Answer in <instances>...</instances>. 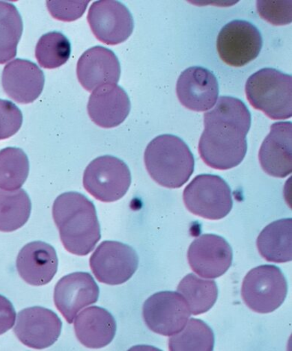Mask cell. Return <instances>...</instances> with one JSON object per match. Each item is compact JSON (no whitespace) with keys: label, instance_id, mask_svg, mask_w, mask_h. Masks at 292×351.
I'll return each mask as SVG.
<instances>
[{"label":"cell","instance_id":"6da1fadb","mask_svg":"<svg viewBox=\"0 0 292 351\" xmlns=\"http://www.w3.org/2000/svg\"><path fill=\"white\" fill-rule=\"evenodd\" d=\"M205 130L199 142L203 162L216 170L239 165L247 154V135L251 114L241 100L223 96L212 111L204 114Z\"/></svg>","mask_w":292,"mask_h":351},{"label":"cell","instance_id":"7a4b0ae2","mask_svg":"<svg viewBox=\"0 0 292 351\" xmlns=\"http://www.w3.org/2000/svg\"><path fill=\"white\" fill-rule=\"evenodd\" d=\"M53 218L64 247L72 254L88 255L102 238L95 205L78 192L56 199Z\"/></svg>","mask_w":292,"mask_h":351},{"label":"cell","instance_id":"3957f363","mask_svg":"<svg viewBox=\"0 0 292 351\" xmlns=\"http://www.w3.org/2000/svg\"><path fill=\"white\" fill-rule=\"evenodd\" d=\"M144 161L150 177L165 188H181L194 171V158L190 148L172 135L159 136L150 142Z\"/></svg>","mask_w":292,"mask_h":351},{"label":"cell","instance_id":"277c9868","mask_svg":"<svg viewBox=\"0 0 292 351\" xmlns=\"http://www.w3.org/2000/svg\"><path fill=\"white\" fill-rule=\"evenodd\" d=\"M245 93L255 110L269 119L287 120L292 116V77L273 69H263L247 81Z\"/></svg>","mask_w":292,"mask_h":351},{"label":"cell","instance_id":"5b68a950","mask_svg":"<svg viewBox=\"0 0 292 351\" xmlns=\"http://www.w3.org/2000/svg\"><path fill=\"white\" fill-rule=\"evenodd\" d=\"M189 212L207 220H221L231 212L233 202L228 184L219 176H197L183 190Z\"/></svg>","mask_w":292,"mask_h":351},{"label":"cell","instance_id":"8992f818","mask_svg":"<svg viewBox=\"0 0 292 351\" xmlns=\"http://www.w3.org/2000/svg\"><path fill=\"white\" fill-rule=\"evenodd\" d=\"M288 292L284 274L275 265H261L249 271L242 284L245 304L257 313H271L285 302Z\"/></svg>","mask_w":292,"mask_h":351},{"label":"cell","instance_id":"52a82bcc","mask_svg":"<svg viewBox=\"0 0 292 351\" xmlns=\"http://www.w3.org/2000/svg\"><path fill=\"white\" fill-rule=\"evenodd\" d=\"M131 184L128 167L120 158L104 156L96 158L83 174V186L100 202L111 203L126 195Z\"/></svg>","mask_w":292,"mask_h":351},{"label":"cell","instance_id":"ba28073f","mask_svg":"<svg viewBox=\"0 0 292 351\" xmlns=\"http://www.w3.org/2000/svg\"><path fill=\"white\" fill-rule=\"evenodd\" d=\"M90 267L96 279L106 285H121L129 280L138 269L139 257L129 245L105 241L90 257Z\"/></svg>","mask_w":292,"mask_h":351},{"label":"cell","instance_id":"9c48e42d","mask_svg":"<svg viewBox=\"0 0 292 351\" xmlns=\"http://www.w3.org/2000/svg\"><path fill=\"white\" fill-rule=\"evenodd\" d=\"M262 47L260 30L245 21L229 23L221 30L216 40L221 60L235 68H241L256 60Z\"/></svg>","mask_w":292,"mask_h":351},{"label":"cell","instance_id":"30bf717a","mask_svg":"<svg viewBox=\"0 0 292 351\" xmlns=\"http://www.w3.org/2000/svg\"><path fill=\"white\" fill-rule=\"evenodd\" d=\"M191 313L179 292L161 291L146 300L144 319L149 330L164 337H172L186 327Z\"/></svg>","mask_w":292,"mask_h":351},{"label":"cell","instance_id":"8fae6325","mask_svg":"<svg viewBox=\"0 0 292 351\" xmlns=\"http://www.w3.org/2000/svg\"><path fill=\"white\" fill-rule=\"evenodd\" d=\"M88 23L101 43L117 45L131 36L135 23L127 7L114 0L96 1L89 8Z\"/></svg>","mask_w":292,"mask_h":351},{"label":"cell","instance_id":"7c38bea8","mask_svg":"<svg viewBox=\"0 0 292 351\" xmlns=\"http://www.w3.org/2000/svg\"><path fill=\"white\" fill-rule=\"evenodd\" d=\"M232 258V249L228 242L214 234L196 238L188 252L191 269L206 279L221 277L231 267Z\"/></svg>","mask_w":292,"mask_h":351},{"label":"cell","instance_id":"4fadbf2b","mask_svg":"<svg viewBox=\"0 0 292 351\" xmlns=\"http://www.w3.org/2000/svg\"><path fill=\"white\" fill-rule=\"evenodd\" d=\"M63 324L49 309L35 306L23 309L18 315L14 333L29 348L43 350L51 347L60 337Z\"/></svg>","mask_w":292,"mask_h":351},{"label":"cell","instance_id":"5bb4252c","mask_svg":"<svg viewBox=\"0 0 292 351\" xmlns=\"http://www.w3.org/2000/svg\"><path fill=\"white\" fill-rule=\"evenodd\" d=\"M99 288L91 275L75 272L65 276L56 284L54 304L65 320L72 324L85 307L98 302Z\"/></svg>","mask_w":292,"mask_h":351},{"label":"cell","instance_id":"9a60e30c","mask_svg":"<svg viewBox=\"0 0 292 351\" xmlns=\"http://www.w3.org/2000/svg\"><path fill=\"white\" fill-rule=\"evenodd\" d=\"M177 94L182 106L191 111L210 110L218 99V82L210 70L191 66L180 75Z\"/></svg>","mask_w":292,"mask_h":351},{"label":"cell","instance_id":"2e32d148","mask_svg":"<svg viewBox=\"0 0 292 351\" xmlns=\"http://www.w3.org/2000/svg\"><path fill=\"white\" fill-rule=\"evenodd\" d=\"M77 75L83 88L93 91L103 86L116 85L120 79L121 66L112 50L94 47L79 58Z\"/></svg>","mask_w":292,"mask_h":351},{"label":"cell","instance_id":"e0dca14e","mask_svg":"<svg viewBox=\"0 0 292 351\" xmlns=\"http://www.w3.org/2000/svg\"><path fill=\"white\" fill-rule=\"evenodd\" d=\"M258 160L263 171L273 178H285L292 171V123L278 122L262 142Z\"/></svg>","mask_w":292,"mask_h":351},{"label":"cell","instance_id":"ac0fdd59","mask_svg":"<svg viewBox=\"0 0 292 351\" xmlns=\"http://www.w3.org/2000/svg\"><path fill=\"white\" fill-rule=\"evenodd\" d=\"M2 85L5 94L15 102L30 104L43 92L45 75L35 63L18 58L5 65Z\"/></svg>","mask_w":292,"mask_h":351},{"label":"cell","instance_id":"d6986e66","mask_svg":"<svg viewBox=\"0 0 292 351\" xmlns=\"http://www.w3.org/2000/svg\"><path fill=\"white\" fill-rule=\"evenodd\" d=\"M130 99L123 88L106 85L95 89L87 106L89 118L98 127L111 129L120 126L131 111Z\"/></svg>","mask_w":292,"mask_h":351},{"label":"cell","instance_id":"ffe728a7","mask_svg":"<svg viewBox=\"0 0 292 351\" xmlns=\"http://www.w3.org/2000/svg\"><path fill=\"white\" fill-rule=\"evenodd\" d=\"M16 265L21 278L30 285H47L57 272L56 250L43 241L31 242L21 249Z\"/></svg>","mask_w":292,"mask_h":351},{"label":"cell","instance_id":"44dd1931","mask_svg":"<svg viewBox=\"0 0 292 351\" xmlns=\"http://www.w3.org/2000/svg\"><path fill=\"white\" fill-rule=\"evenodd\" d=\"M74 330L82 346L99 349L111 343L116 332V322L105 308L91 306L75 317Z\"/></svg>","mask_w":292,"mask_h":351},{"label":"cell","instance_id":"7402d4cb","mask_svg":"<svg viewBox=\"0 0 292 351\" xmlns=\"http://www.w3.org/2000/svg\"><path fill=\"white\" fill-rule=\"evenodd\" d=\"M258 252L268 262L285 263L292 260V219L274 221L257 239Z\"/></svg>","mask_w":292,"mask_h":351},{"label":"cell","instance_id":"603a6c76","mask_svg":"<svg viewBox=\"0 0 292 351\" xmlns=\"http://www.w3.org/2000/svg\"><path fill=\"white\" fill-rule=\"evenodd\" d=\"M31 200L23 189H0V231L10 232L23 227L30 217Z\"/></svg>","mask_w":292,"mask_h":351},{"label":"cell","instance_id":"cb8c5ba5","mask_svg":"<svg viewBox=\"0 0 292 351\" xmlns=\"http://www.w3.org/2000/svg\"><path fill=\"white\" fill-rule=\"evenodd\" d=\"M177 291L186 299L192 315L205 313L218 300V289L214 280H207L190 274L179 284Z\"/></svg>","mask_w":292,"mask_h":351},{"label":"cell","instance_id":"d4e9b609","mask_svg":"<svg viewBox=\"0 0 292 351\" xmlns=\"http://www.w3.org/2000/svg\"><path fill=\"white\" fill-rule=\"evenodd\" d=\"M23 29L21 16L10 3L0 1V64L16 55Z\"/></svg>","mask_w":292,"mask_h":351},{"label":"cell","instance_id":"484cf974","mask_svg":"<svg viewBox=\"0 0 292 351\" xmlns=\"http://www.w3.org/2000/svg\"><path fill=\"white\" fill-rule=\"evenodd\" d=\"M30 173V162L23 150L7 147L0 150V189H20Z\"/></svg>","mask_w":292,"mask_h":351},{"label":"cell","instance_id":"4316f807","mask_svg":"<svg viewBox=\"0 0 292 351\" xmlns=\"http://www.w3.org/2000/svg\"><path fill=\"white\" fill-rule=\"evenodd\" d=\"M214 346L212 330L204 322L192 319L183 329L169 339L171 351H212Z\"/></svg>","mask_w":292,"mask_h":351},{"label":"cell","instance_id":"83f0119b","mask_svg":"<svg viewBox=\"0 0 292 351\" xmlns=\"http://www.w3.org/2000/svg\"><path fill=\"white\" fill-rule=\"evenodd\" d=\"M71 44L61 32H52L41 36L36 47V60L46 69L60 68L69 60Z\"/></svg>","mask_w":292,"mask_h":351},{"label":"cell","instance_id":"f1b7e54d","mask_svg":"<svg viewBox=\"0 0 292 351\" xmlns=\"http://www.w3.org/2000/svg\"><path fill=\"white\" fill-rule=\"evenodd\" d=\"M256 7L261 18L273 26H285L291 23V0H258Z\"/></svg>","mask_w":292,"mask_h":351},{"label":"cell","instance_id":"f546056e","mask_svg":"<svg viewBox=\"0 0 292 351\" xmlns=\"http://www.w3.org/2000/svg\"><path fill=\"white\" fill-rule=\"evenodd\" d=\"M22 123L23 114L19 108L10 100L0 99V141L15 135Z\"/></svg>","mask_w":292,"mask_h":351},{"label":"cell","instance_id":"4dcf8cb0","mask_svg":"<svg viewBox=\"0 0 292 351\" xmlns=\"http://www.w3.org/2000/svg\"><path fill=\"white\" fill-rule=\"evenodd\" d=\"M89 1H57L47 2V10L54 19L72 22L80 19L85 13Z\"/></svg>","mask_w":292,"mask_h":351},{"label":"cell","instance_id":"1f68e13d","mask_svg":"<svg viewBox=\"0 0 292 351\" xmlns=\"http://www.w3.org/2000/svg\"><path fill=\"white\" fill-rule=\"evenodd\" d=\"M16 320V313L12 304L6 298L0 295V335L11 330Z\"/></svg>","mask_w":292,"mask_h":351}]
</instances>
